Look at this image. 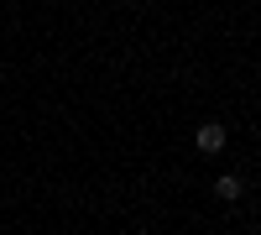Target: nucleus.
<instances>
[{"label":"nucleus","mask_w":261,"mask_h":235,"mask_svg":"<svg viewBox=\"0 0 261 235\" xmlns=\"http://www.w3.org/2000/svg\"><path fill=\"white\" fill-rule=\"evenodd\" d=\"M214 194H220V199H241V194H246V183L235 178V173H225L220 183H214Z\"/></svg>","instance_id":"nucleus-2"},{"label":"nucleus","mask_w":261,"mask_h":235,"mask_svg":"<svg viewBox=\"0 0 261 235\" xmlns=\"http://www.w3.org/2000/svg\"><path fill=\"white\" fill-rule=\"evenodd\" d=\"M220 146H225V125L220 120H204L199 125V152H220Z\"/></svg>","instance_id":"nucleus-1"}]
</instances>
